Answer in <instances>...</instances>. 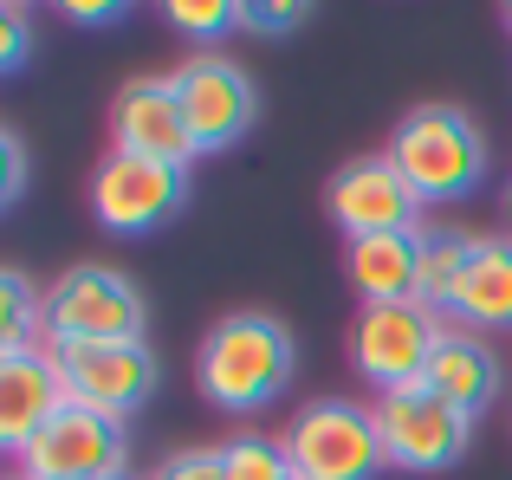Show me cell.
Masks as SVG:
<instances>
[{"mask_svg":"<svg viewBox=\"0 0 512 480\" xmlns=\"http://www.w3.org/2000/svg\"><path fill=\"white\" fill-rule=\"evenodd\" d=\"M500 228H506V240H512V182H506V195H500Z\"/></svg>","mask_w":512,"mask_h":480,"instance_id":"26","label":"cell"},{"mask_svg":"<svg viewBox=\"0 0 512 480\" xmlns=\"http://www.w3.org/2000/svg\"><path fill=\"white\" fill-rule=\"evenodd\" d=\"M26 59H33V20H26V7L0 0V78H13Z\"/></svg>","mask_w":512,"mask_h":480,"instance_id":"22","label":"cell"},{"mask_svg":"<svg viewBox=\"0 0 512 480\" xmlns=\"http://www.w3.org/2000/svg\"><path fill=\"white\" fill-rule=\"evenodd\" d=\"M292 461V480H376L389 468L383 435H376V409L350 403V396H312L292 409L279 429Z\"/></svg>","mask_w":512,"mask_h":480,"instance_id":"4","label":"cell"},{"mask_svg":"<svg viewBox=\"0 0 512 480\" xmlns=\"http://www.w3.org/2000/svg\"><path fill=\"white\" fill-rule=\"evenodd\" d=\"M150 331V299L124 266L78 260L46 286V344H111Z\"/></svg>","mask_w":512,"mask_h":480,"instance_id":"3","label":"cell"},{"mask_svg":"<svg viewBox=\"0 0 512 480\" xmlns=\"http://www.w3.org/2000/svg\"><path fill=\"white\" fill-rule=\"evenodd\" d=\"M65 409V377H59V351L33 344L20 357H0V455L20 461L33 448V435Z\"/></svg>","mask_w":512,"mask_h":480,"instance_id":"13","label":"cell"},{"mask_svg":"<svg viewBox=\"0 0 512 480\" xmlns=\"http://www.w3.org/2000/svg\"><path fill=\"white\" fill-rule=\"evenodd\" d=\"M221 468H227V480H292L286 442H279V435H260V429L221 442Z\"/></svg>","mask_w":512,"mask_h":480,"instance_id":"19","label":"cell"},{"mask_svg":"<svg viewBox=\"0 0 512 480\" xmlns=\"http://www.w3.org/2000/svg\"><path fill=\"white\" fill-rule=\"evenodd\" d=\"M65 20L104 26V20H124V7H117V0H65Z\"/></svg>","mask_w":512,"mask_h":480,"instance_id":"25","label":"cell"},{"mask_svg":"<svg viewBox=\"0 0 512 480\" xmlns=\"http://www.w3.org/2000/svg\"><path fill=\"white\" fill-rule=\"evenodd\" d=\"M33 344H46V292L26 273L0 266V357H20Z\"/></svg>","mask_w":512,"mask_h":480,"instance_id":"18","label":"cell"},{"mask_svg":"<svg viewBox=\"0 0 512 480\" xmlns=\"http://www.w3.org/2000/svg\"><path fill=\"white\" fill-rule=\"evenodd\" d=\"M415 266H422V228H409V234L344 240V279L357 286V299H363V305L415 299Z\"/></svg>","mask_w":512,"mask_h":480,"instance_id":"16","label":"cell"},{"mask_svg":"<svg viewBox=\"0 0 512 480\" xmlns=\"http://www.w3.org/2000/svg\"><path fill=\"white\" fill-rule=\"evenodd\" d=\"M292 370H299V344H292L286 318L240 305V312L214 318L208 338H201L195 390L221 416H260L292 390Z\"/></svg>","mask_w":512,"mask_h":480,"instance_id":"1","label":"cell"},{"mask_svg":"<svg viewBox=\"0 0 512 480\" xmlns=\"http://www.w3.org/2000/svg\"><path fill=\"white\" fill-rule=\"evenodd\" d=\"M26 176H33V156H26L20 130L0 124V215H7V208L26 195Z\"/></svg>","mask_w":512,"mask_h":480,"instance_id":"21","label":"cell"},{"mask_svg":"<svg viewBox=\"0 0 512 480\" xmlns=\"http://www.w3.org/2000/svg\"><path fill=\"white\" fill-rule=\"evenodd\" d=\"M448 325L461 331H512V240L506 234H474L461 266V286L448 299Z\"/></svg>","mask_w":512,"mask_h":480,"instance_id":"15","label":"cell"},{"mask_svg":"<svg viewBox=\"0 0 512 480\" xmlns=\"http://www.w3.org/2000/svg\"><path fill=\"white\" fill-rule=\"evenodd\" d=\"M441 331H448V318L428 312L422 299L363 305L357 325H350V370H357L363 383H376V396L383 390H409V383H422Z\"/></svg>","mask_w":512,"mask_h":480,"instance_id":"7","label":"cell"},{"mask_svg":"<svg viewBox=\"0 0 512 480\" xmlns=\"http://www.w3.org/2000/svg\"><path fill=\"white\" fill-rule=\"evenodd\" d=\"M305 13H312L305 0H273V7H266V0H240V26H247V33H292Z\"/></svg>","mask_w":512,"mask_h":480,"instance_id":"24","label":"cell"},{"mask_svg":"<svg viewBox=\"0 0 512 480\" xmlns=\"http://www.w3.org/2000/svg\"><path fill=\"white\" fill-rule=\"evenodd\" d=\"M150 480H227V468H221V448H175V455L156 461Z\"/></svg>","mask_w":512,"mask_h":480,"instance_id":"23","label":"cell"},{"mask_svg":"<svg viewBox=\"0 0 512 480\" xmlns=\"http://www.w3.org/2000/svg\"><path fill=\"white\" fill-rule=\"evenodd\" d=\"M111 150L156 156V163H195V137H188V117H182V98H175L169 72H143L130 85H117Z\"/></svg>","mask_w":512,"mask_h":480,"instance_id":"12","label":"cell"},{"mask_svg":"<svg viewBox=\"0 0 512 480\" xmlns=\"http://www.w3.org/2000/svg\"><path fill=\"white\" fill-rule=\"evenodd\" d=\"M0 480H26V474H20V468H13V474H0Z\"/></svg>","mask_w":512,"mask_h":480,"instance_id":"27","label":"cell"},{"mask_svg":"<svg viewBox=\"0 0 512 480\" xmlns=\"http://www.w3.org/2000/svg\"><path fill=\"white\" fill-rule=\"evenodd\" d=\"M500 20H506V26H512V7H506V13H500Z\"/></svg>","mask_w":512,"mask_h":480,"instance_id":"28","label":"cell"},{"mask_svg":"<svg viewBox=\"0 0 512 480\" xmlns=\"http://www.w3.org/2000/svg\"><path fill=\"white\" fill-rule=\"evenodd\" d=\"M422 383L441 396V403H454L461 416L480 422L493 403H500V351H493L480 331L448 325L441 344H435V357H428V370H422Z\"/></svg>","mask_w":512,"mask_h":480,"instance_id":"14","label":"cell"},{"mask_svg":"<svg viewBox=\"0 0 512 480\" xmlns=\"http://www.w3.org/2000/svg\"><path fill=\"white\" fill-rule=\"evenodd\" d=\"M325 215L344 240H370V234H409L422 228V202L409 195V182L396 176L383 150L376 156H350L338 176L325 182Z\"/></svg>","mask_w":512,"mask_h":480,"instance_id":"11","label":"cell"},{"mask_svg":"<svg viewBox=\"0 0 512 480\" xmlns=\"http://www.w3.org/2000/svg\"><path fill=\"white\" fill-rule=\"evenodd\" d=\"M163 20L188 39H221L240 26V0H169Z\"/></svg>","mask_w":512,"mask_h":480,"instance_id":"20","label":"cell"},{"mask_svg":"<svg viewBox=\"0 0 512 480\" xmlns=\"http://www.w3.org/2000/svg\"><path fill=\"white\" fill-rule=\"evenodd\" d=\"M370 409H376V435H383V461L396 474H448L474 448V416L441 403L428 383L383 390Z\"/></svg>","mask_w":512,"mask_h":480,"instance_id":"5","label":"cell"},{"mask_svg":"<svg viewBox=\"0 0 512 480\" xmlns=\"http://www.w3.org/2000/svg\"><path fill=\"white\" fill-rule=\"evenodd\" d=\"M169 78H175V98H182L195 156L234 150L253 130V117H260V85H253V72L240 59H227V52H188Z\"/></svg>","mask_w":512,"mask_h":480,"instance_id":"8","label":"cell"},{"mask_svg":"<svg viewBox=\"0 0 512 480\" xmlns=\"http://www.w3.org/2000/svg\"><path fill=\"white\" fill-rule=\"evenodd\" d=\"M124 468H130L124 422L98 416V409H78V403H65L20 455L26 480H130Z\"/></svg>","mask_w":512,"mask_h":480,"instance_id":"10","label":"cell"},{"mask_svg":"<svg viewBox=\"0 0 512 480\" xmlns=\"http://www.w3.org/2000/svg\"><path fill=\"white\" fill-rule=\"evenodd\" d=\"M467 247H474V234H448V228H428V221H422V266H415V299H422L428 312L448 318V299H454V286H461Z\"/></svg>","mask_w":512,"mask_h":480,"instance_id":"17","label":"cell"},{"mask_svg":"<svg viewBox=\"0 0 512 480\" xmlns=\"http://www.w3.org/2000/svg\"><path fill=\"white\" fill-rule=\"evenodd\" d=\"M383 156L396 163V176L409 182V195L422 208L467 202L487 176V137L461 104H415L396 130H389Z\"/></svg>","mask_w":512,"mask_h":480,"instance_id":"2","label":"cell"},{"mask_svg":"<svg viewBox=\"0 0 512 480\" xmlns=\"http://www.w3.org/2000/svg\"><path fill=\"white\" fill-rule=\"evenodd\" d=\"M59 377H65V403L98 409L111 422H130L163 383L150 338H111V344H59Z\"/></svg>","mask_w":512,"mask_h":480,"instance_id":"9","label":"cell"},{"mask_svg":"<svg viewBox=\"0 0 512 480\" xmlns=\"http://www.w3.org/2000/svg\"><path fill=\"white\" fill-rule=\"evenodd\" d=\"M188 189H195V163L104 150V163L91 169V215L104 234H150L188 208Z\"/></svg>","mask_w":512,"mask_h":480,"instance_id":"6","label":"cell"}]
</instances>
